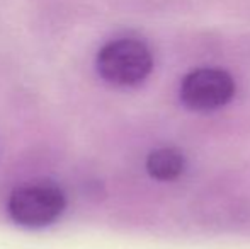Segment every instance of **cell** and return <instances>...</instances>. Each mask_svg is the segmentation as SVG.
Wrapping results in <instances>:
<instances>
[{
  "mask_svg": "<svg viewBox=\"0 0 250 249\" xmlns=\"http://www.w3.org/2000/svg\"><path fill=\"white\" fill-rule=\"evenodd\" d=\"M97 72L105 82L119 87L142 84L153 68L150 48L136 38H118L99 50Z\"/></svg>",
  "mask_w": 250,
  "mask_h": 249,
  "instance_id": "1",
  "label": "cell"
},
{
  "mask_svg": "<svg viewBox=\"0 0 250 249\" xmlns=\"http://www.w3.org/2000/svg\"><path fill=\"white\" fill-rule=\"evenodd\" d=\"M66 206L62 188L48 181H38L16 188L7 202V213L16 226L41 229L60 219Z\"/></svg>",
  "mask_w": 250,
  "mask_h": 249,
  "instance_id": "2",
  "label": "cell"
},
{
  "mask_svg": "<svg viewBox=\"0 0 250 249\" xmlns=\"http://www.w3.org/2000/svg\"><path fill=\"white\" fill-rule=\"evenodd\" d=\"M181 101L192 111H213L225 106L235 94V82L228 72L203 67L189 72L181 82Z\"/></svg>",
  "mask_w": 250,
  "mask_h": 249,
  "instance_id": "3",
  "label": "cell"
},
{
  "mask_svg": "<svg viewBox=\"0 0 250 249\" xmlns=\"http://www.w3.org/2000/svg\"><path fill=\"white\" fill-rule=\"evenodd\" d=\"M186 169V159L181 150L174 147H162L146 157V171L158 181H172L179 178Z\"/></svg>",
  "mask_w": 250,
  "mask_h": 249,
  "instance_id": "4",
  "label": "cell"
}]
</instances>
